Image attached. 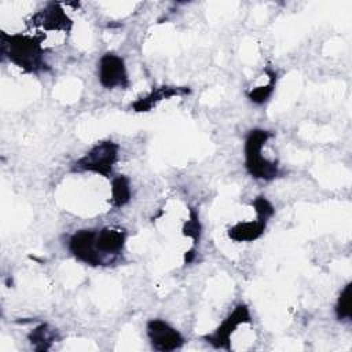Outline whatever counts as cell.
Masks as SVG:
<instances>
[{
    "mask_svg": "<svg viewBox=\"0 0 352 352\" xmlns=\"http://www.w3.org/2000/svg\"><path fill=\"white\" fill-rule=\"evenodd\" d=\"M131 199V183L124 175H118L111 180V202L116 208L126 205Z\"/></svg>",
    "mask_w": 352,
    "mask_h": 352,
    "instance_id": "4fadbf2b",
    "label": "cell"
},
{
    "mask_svg": "<svg viewBox=\"0 0 352 352\" xmlns=\"http://www.w3.org/2000/svg\"><path fill=\"white\" fill-rule=\"evenodd\" d=\"M265 227L267 221L261 219H256L254 221H242L228 230V236L235 242H253L264 234Z\"/></svg>",
    "mask_w": 352,
    "mask_h": 352,
    "instance_id": "8fae6325",
    "label": "cell"
},
{
    "mask_svg": "<svg viewBox=\"0 0 352 352\" xmlns=\"http://www.w3.org/2000/svg\"><path fill=\"white\" fill-rule=\"evenodd\" d=\"M28 340L30 341L33 349L43 352V351H48L52 346V344L56 340H59V336L56 329L51 327L47 323H41L28 334Z\"/></svg>",
    "mask_w": 352,
    "mask_h": 352,
    "instance_id": "7c38bea8",
    "label": "cell"
},
{
    "mask_svg": "<svg viewBox=\"0 0 352 352\" xmlns=\"http://www.w3.org/2000/svg\"><path fill=\"white\" fill-rule=\"evenodd\" d=\"M183 235L188 236L194 241V243H197L201 238V223L198 219V213L194 208L190 209V217L188 220L184 223L183 226Z\"/></svg>",
    "mask_w": 352,
    "mask_h": 352,
    "instance_id": "2e32d148",
    "label": "cell"
},
{
    "mask_svg": "<svg viewBox=\"0 0 352 352\" xmlns=\"http://www.w3.org/2000/svg\"><path fill=\"white\" fill-rule=\"evenodd\" d=\"M252 316L249 307L246 304H238L234 311L216 327V330L210 334H205L202 338L212 345L213 348L231 349V334L239 324L250 323Z\"/></svg>",
    "mask_w": 352,
    "mask_h": 352,
    "instance_id": "277c9868",
    "label": "cell"
},
{
    "mask_svg": "<svg viewBox=\"0 0 352 352\" xmlns=\"http://www.w3.org/2000/svg\"><path fill=\"white\" fill-rule=\"evenodd\" d=\"M275 81H276V73L272 72L271 74V78H270V82L267 85H261V87H257V88H253L248 92V96L249 99L256 103V104H263L265 103L270 96L272 95L274 92V88H275Z\"/></svg>",
    "mask_w": 352,
    "mask_h": 352,
    "instance_id": "9a60e30c",
    "label": "cell"
},
{
    "mask_svg": "<svg viewBox=\"0 0 352 352\" xmlns=\"http://www.w3.org/2000/svg\"><path fill=\"white\" fill-rule=\"evenodd\" d=\"M118 150L120 146L113 140H103L74 162L73 172H92L109 179L118 160Z\"/></svg>",
    "mask_w": 352,
    "mask_h": 352,
    "instance_id": "3957f363",
    "label": "cell"
},
{
    "mask_svg": "<svg viewBox=\"0 0 352 352\" xmlns=\"http://www.w3.org/2000/svg\"><path fill=\"white\" fill-rule=\"evenodd\" d=\"M194 257H195V250H194V249L188 250V252L186 253V256H184V263H186V264H190V263L194 260Z\"/></svg>",
    "mask_w": 352,
    "mask_h": 352,
    "instance_id": "ac0fdd59",
    "label": "cell"
},
{
    "mask_svg": "<svg viewBox=\"0 0 352 352\" xmlns=\"http://www.w3.org/2000/svg\"><path fill=\"white\" fill-rule=\"evenodd\" d=\"M96 230L84 228L76 231L69 239V250L78 260L91 267L104 265V260L96 249Z\"/></svg>",
    "mask_w": 352,
    "mask_h": 352,
    "instance_id": "5b68a950",
    "label": "cell"
},
{
    "mask_svg": "<svg viewBox=\"0 0 352 352\" xmlns=\"http://www.w3.org/2000/svg\"><path fill=\"white\" fill-rule=\"evenodd\" d=\"M99 82L107 89L129 85L125 62L114 52H106L99 60Z\"/></svg>",
    "mask_w": 352,
    "mask_h": 352,
    "instance_id": "52a82bcc",
    "label": "cell"
},
{
    "mask_svg": "<svg viewBox=\"0 0 352 352\" xmlns=\"http://www.w3.org/2000/svg\"><path fill=\"white\" fill-rule=\"evenodd\" d=\"M125 241H126L125 230L104 227L99 230L96 234V249L102 257L106 254L117 256L122 252L125 246Z\"/></svg>",
    "mask_w": 352,
    "mask_h": 352,
    "instance_id": "9c48e42d",
    "label": "cell"
},
{
    "mask_svg": "<svg viewBox=\"0 0 352 352\" xmlns=\"http://www.w3.org/2000/svg\"><path fill=\"white\" fill-rule=\"evenodd\" d=\"M352 283L348 282L341 290L336 302V316L338 320H351L352 318Z\"/></svg>",
    "mask_w": 352,
    "mask_h": 352,
    "instance_id": "5bb4252c",
    "label": "cell"
},
{
    "mask_svg": "<svg viewBox=\"0 0 352 352\" xmlns=\"http://www.w3.org/2000/svg\"><path fill=\"white\" fill-rule=\"evenodd\" d=\"M252 206L256 210L257 219H261V220H265V221H268V219L272 217V214L275 213V209H274L272 204L263 195L254 198L252 201Z\"/></svg>",
    "mask_w": 352,
    "mask_h": 352,
    "instance_id": "e0dca14e",
    "label": "cell"
},
{
    "mask_svg": "<svg viewBox=\"0 0 352 352\" xmlns=\"http://www.w3.org/2000/svg\"><path fill=\"white\" fill-rule=\"evenodd\" d=\"M41 38L29 34L1 33V55L26 73L48 70Z\"/></svg>",
    "mask_w": 352,
    "mask_h": 352,
    "instance_id": "6da1fadb",
    "label": "cell"
},
{
    "mask_svg": "<svg viewBox=\"0 0 352 352\" xmlns=\"http://www.w3.org/2000/svg\"><path fill=\"white\" fill-rule=\"evenodd\" d=\"M34 25H40L47 30L52 32H70L72 29V19L66 15L65 10L60 7L59 3H50L44 10L38 11L33 16Z\"/></svg>",
    "mask_w": 352,
    "mask_h": 352,
    "instance_id": "ba28073f",
    "label": "cell"
},
{
    "mask_svg": "<svg viewBox=\"0 0 352 352\" xmlns=\"http://www.w3.org/2000/svg\"><path fill=\"white\" fill-rule=\"evenodd\" d=\"M147 337L151 346L160 352H170L180 349L184 344V337L179 330L162 319H150L146 326Z\"/></svg>",
    "mask_w": 352,
    "mask_h": 352,
    "instance_id": "8992f818",
    "label": "cell"
},
{
    "mask_svg": "<svg viewBox=\"0 0 352 352\" xmlns=\"http://www.w3.org/2000/svg\"><path fill=\"white\" fill-rule=\"evenodd\" d=\"M190 92H191V89L188 87H170V85L155 87L151 89V92L148 95L135 100L131 104V107L139 113L150 111L158 102H161L164 99H169V98L177 96V95H186Z\"/></svg>",
    "mask_w": 352,
    "mask_h": 352,
    "instance_id": "30bf717a",
    "label": "cell"
},
{
    "mask_svg": "<svg viewBox=\"0 0 352 352\" xmlns=\"http://www.w3.org/2000/svg\"><path fill=\"white\" fill-rule=\"evenodd\" d=\"M272 136L265 129H252L245 140V166L249 175L260 180H272L279 176L278 161L267 160L261 155V150Z\"/></svg>",
    "mask_w": 352,
    "mask_h": 352,
    "instance_id": "7a4b0ae2",
    "label": "cell"
}]
</instances>
